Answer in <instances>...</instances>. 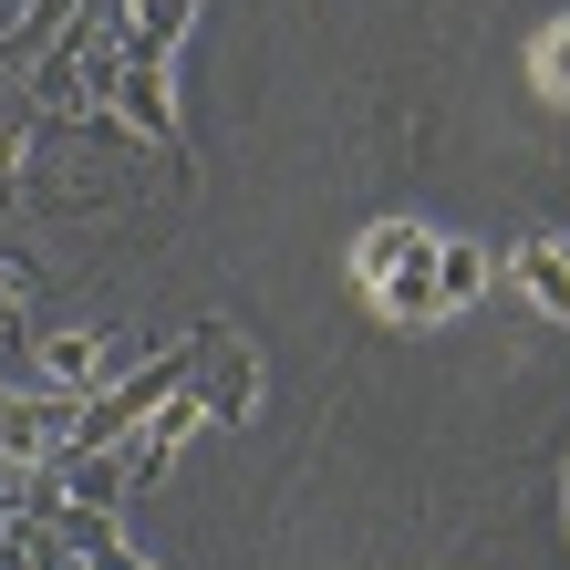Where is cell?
<instances>
[{
    "label": "cell",
    "mask_w": 570,
    "mask_h": 570,
    "mask_svg": "<svg viewBox=\"0 0 570 570\" xmlns=\"http://www.w3.org/2000/svg\"><path fill=\"white\" fill-rule=\"evenodd\" d=\"M73 405H83V394H42V405L0 394V456H21V466L62 456V446H73Z\"/></svg>",
    "instance_id": "1"
},
{
    "label": "cell",
    "mask_w": 570,
    "mask_h": 570,
    "mask_svg": "<svg viewBox=\"0 0 570 570\" xmlns=\"http://www.w3.org/2000/svg\"><path fill=\"white\" fill-rule=\"evenodd\" d=\"M42 519H52V540L73 550V570H156V560H136V550H125L115 509H83V498H62V509H42Z\"/></svg>",
    "instance_id": "2"
},
{
    "label": "cell",
    "mask_w": 570,
    "mask_h": 570,
    "mask_svg": "<svg viewBox=\"0 0 570 570\" xmlns=\"http://www.w3.org/2000/svg\"><path fill=\"white\" fill-rule=\"evenodd\" d=\"M363 301H374V322H394V332H425V322H446V301H435V239L405 259V271H384Z\"/></svg>",
    "instance_id": "3"
},
{
    "label": "cell",
    "mask_w": 570,
    "mask_h": 570,
    "mask_svg": "<svg viewBox=\"0 0 570 570\" xmlns=\"http://www.w3.org/2000/svg\"><path fill=\"white\" fill-rule=\"evenodd\" d=\"M105 105L136 125V136H156V146H177V105H166V62H115V94Z\"/></svg>",
    "instance_id": "4"
},
{
    "label": "cell",
    "mask_w": 570,
    "mask_h": 570,
    "mask_svg": "<svg viewBox=\"0 0 570 570\" xmlns=\"http://www.w3.org/2000/svg\"><path fill=\"white\" fill-rule=\"evenodd\" d=\"M187 394H197V415H208V425H239V415L259 405V363H249L239 343H218V353H208V374H197Z\"/></svg>",
    "instance_id": "5"
},
{
    "label": "cell",
    "mask_w": 570,
    "mask_h": 570,
    "mask_svg": "<svg viewBox=\"0 0 570 570\" xmlns=\"http://www.w3.org/2000/svg\"><path fill=\"white\" fill-rule=\"evenodd\" d=\"M509 271H519V291L540 301L550 322H570V239H519V259H509Z\"/></svg>",
    "instance_id": "6"
},
{
    "label": "cell",
    "mask_w": 570,
    "mask_h": 570,
    "mask_svg": "<svg viewBox=\"0 0 570 570\" xmlns=\"http://www.w3.org/2000/svg\"><path fill=\"white\" fill-rule=\"evenodd\" d=\"M187 21H197V0H136V21H125V62H166L187 42Z\"/></svg>",
    "instance_id": "7"
},
{
    "label": "cell",
    "mask_w": 570,
    "mask_h": 570,
    "mask_svg": "<svg viewBox=\"0 0 570 570\" xmlns=\"http://www.w3.org/2000/svg\"><path fill=\"white\" fill-rule=\"evenodd\" d=\"M415 249H425V228H405V218H384V228H363V239H353V281L374 291L384 271H405Z\"/></svg>",
    "instance_id": "8"
},
{
    "label": "cell",
    "mask_w": 570,
    "mask_h": 570,
    "mask_svg": "<svg viewBox=\"0 0 570 570\" xmlns=\"http://www.w3.org/2000/svg\"><path fill=\"white\" fill-rule=\"evenodd\" d=\"M478 291H488V249H466V239H435V301H446V312H466Z\"/></svg>",
    "instance_id": "9"
},
{
    "label": "cell",
    "mask_w": 570,
    "mask_h": 570,
    "mask_svg": "<svg viewBox=\"0 0 570 570\" xmlns=\"http://www.w3.org/2000/svg\"><path fill=\"white\" fill-rule=\"evenodd\" d=\"M529 73H540V94H550V105H570V11L540 31V52H529Z\"/></svg>",
    "instance_id": "10"
},
{
    "label": "cell",
    "mask_w": 570,
    "mask_h": 570,
    "mask_svg": "<svg viewBox=\"0 0 570 570\" xmlns=\"http://www.w3.org/2000/svg\"><path fill=\"white\" fill-rule=\"evenodd\" d=\"M52 374L62 384H94V374H105V332H52Z\"/></svg>",
    "instance_id": "11"
}]
</instances>
